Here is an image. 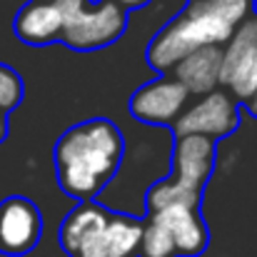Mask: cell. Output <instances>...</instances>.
Instances as JSON below:
<instances>
[{"label": "cell", "instance_id": "e0dca14e", "mask_svg": "<svg viewBox=\"0 0 257 257\" xmlns=\"http://www.w3.org/2000/svg\"><path fill=\"white\" fill-rule=\"evenodd\" d=\"M120 5H125L127 10H133V8H143L145 3H150V0H117Z\"/></svg>", "mask_w": 257, "mask_h": 257}, {"label": "cell", "instance_id": "5b68a950", "mask_svg": "<svg viewBox=\"0 0 257 257\" xmlns=\"http://www.w3.org/2000/svg\"><path fill=\"white\" fill-rule=\"evenodd\" d=\"M240 125V107L237 97L225 87V90H212L207 95H200L192 105L185 107V112L177 117L175 138L180 135H205L212 140L227 138L237 130Z\"/></svg>", "mask_w": 257, "mask_h": 257}, {"label": "cell", "instance_id": "4fadbf2b", "mask_svg": "<svg viewBox=\"0 0 257 257\" xmlns=\"http://www.w3.org/2000/svg\"><path fill=\"white\" fill-rule=\"evenodd\" d=\"M143 230V220L112 212L107 225V257H140Z\"/></svg>", "mask_w": 257, "mask_h": 257}, {"label": "cell", "instance_id": "8fae6325", "mask_svg": "<svg viewBox=\"0 0 257 257\" xmlns=\"http://www.w3.org/2000/svg\"><path fill=\"white\" fill-rule=\"evenodd\" d=\"M15 35L28 45H50L63 40L65 13L58 0H30L15 15Z\"/></svg>", "mask_w": 257, "mask_h": 257}, {"label": "cell", "instance_id": "5bb4252c", "mask_svg": "<svg viewBox=\"0 0 257 257\" xmlns=\"http://www.w3.org/2000/svg\"><path fill=\"white\" fill-rule=\"evenodd\" d=\"M140 257H180V250H177V242H175L172 232L165 225H160L155 217L145 220Z\"/></svg>", "mask_w": 257, "mask_h": 257}, {"label": "cell", "instance_id": "7c38bea8", "mask_svg": "<svg viewBox=\"0 0 257 257\" xmlns=\"http://www.w3.org/2000/svg\"><path fill=\"white\" fill-rule=\"evenodd\" d=\"M222 63H225V48L205 45V48L185 55L172 68V75L192 95L200 97V95H207L222 85Z\"/></svg>", "mask_w": 257, "mask_h": 257}, {"label": "cell", "instance_id": "52a82bcc", "mask_svg": "<svg viewBox=\"0 0 257 257\" xmlns=\"http://www.w3.org/2000/svg\"><path fill=\"white\" fill-rule=\"evenodd\" d=\"M112 212L95 205L92 200L80 202L60 225V245L70 257H107V225Z\"/></svg>", "mask_w": 257, "mask_h": 257}, {"label": "cell", "instance_id": "9c48e42d", "mask_svg": "<svg viewBox=\"0 0 257 257\" xmlns=\"http://www.w3.org/2000/svg\"><path fill=\"white\" fill-rule=\"evenodd\" d=\"M190 90L175 75H160L140 85L130 97V112L140 122L150 125H175L190 102Z\"/></svg>", "mask_w": 257, "mask_h": 257}, {"label": "cell", "instance_id": "3957f363", "mask_svg": "<svg viewBox=\"0 0 257 257\" xmlns=\"http://www.w3.org/2000/svg\"><path fill=\"white\" fill-rule=\"evenodd\" d=\"M215 168V140L205 135H180L175 138L172 153V177L155 182L145 195L148 212L170 205L187 202L197 205L202 200V187L207 185Z\"/></svg>", "mask_w": 257, "mask_h": 257}, {"label": "cell", "instance_id": "8992f818", "mask_svg": "<svg viewBox=\"0 0 257 257\" xmlns=\"http://www.w3.org/2000/svg\"><path fill=\"white\" fill-rule=\"evenodd\" d=\"M222 85L247 102L257 90V15H247L225 43Z\"/></svg>", "mask_w": 257, "mask_h": 257}, {"label": "cell", "instance_id": "6da1fadb", "mask_svg": "<svg viewBox=\"0 0 257 257\" xmlns=\"http://www.w3.org/2000/svg\"><path fill=\"white\" fill-rule=\"evenodd\" d=\"M125 158V138L107 117H90L68 127L55 143V175L65 195L95 200L117 175Z\"/></svg>", "mask_w": 257, "mask_h": 257}, {"label": "cell", "instance_id": "9a60e30c", "mask_svg": "<svg viewBox=\"0 0 257 257\" xmlns=\"http://www.w3.org/2000/svg\"><path fill=\"white\" fill-rule=\"evenodd\" d=\"M20 100H23V80H20V75L13 68L0 63V107L5 112H10V110H15L20 105Z\"/></svg>", "mask_w": 257, "mask_h": 257}, {"label": "cell", "instance_id": "ba28073f", "mask_svg": "<svg viewBox=\"0 0 257 257\" xmlns=\"http://www.w3.org/2000/svg\"><path fill=\"white\" fill-rule=\"evenodd\" d=\"M40 235H43V215L33 200L13 195L0 202V255H28L40 242Z\"/></svg>", "mask_w": 257, "mask_h": 257}, {"label": "cell", "instance_id": "ac0fdd59", "mask_svg": "<svg viewBox=\"0 0 257 257\" xmlns=\"http://www.w3.org/2000/svg\"><path fill=\"white\" fill-rule=\"evenodd\" d=\"M245 105H247V110H250V112H252V115L257 117V90H255V95H252V97H250Z\"/></svg>", "mask_w": 257, "mask_h": 257}, {"label": "cell", "instance_id": "277c9868", "mask_svg": "<svg viewBox=\"0 0 257 257\" xmlns=\"http://www.w3.org/2000/svg\"><path fill=\"white\" fill-rule=\"evenodd\" d=\"M65 13L63 40L73 50L112 45L127 28V8L117 0H58Z\"/></svg>", "mask_w": 257, "mask_h": 257}, {"label": "cell", "instance_id": "30bf717a", "mask_svg": "<svg viewBox=\"0 0 257 257\" xmlns=\"http://www.w3.org/2000/svg\"><path fill=\"white\" fill-rule=\"evenodd\" d=\"M148 217H155L160 225H165L170 230L177 242L180 257H200L210 245V230H207L197 205L170 202V205H163V207L148 212Z\"/></svg>", "mask_w": 257, "mask_h": 257}, {"label": "cell", "instance_id": "7a4b0ae2", "mask_svg": "<svg viewBox=\"0 0 257 257\" xmlns=\"http://www.w3.org/2000/svg\"><path fill=\"white\" fill-rule=\"evenodd\" d=\"M252 0H192L158 30L148 45V63L158 73L172 70L185 55L205 45H225L250 15Z\"/></svg>", "mask_w": 257, "mask_h": 257}, {"label": "cell", "instance_id": "2e32d148", "mask_svg": "<svg viewBox=\"0 0 257 257\" xmlns=\"http://www.w3.org/2000/svg\"><path fill=\"white\" fill-rule=\"evenodd\" d=\"M8 138V112L0 107V143Z\"/></svg>", "mask_w": 257, "mask_h": 257}]
</instances>
